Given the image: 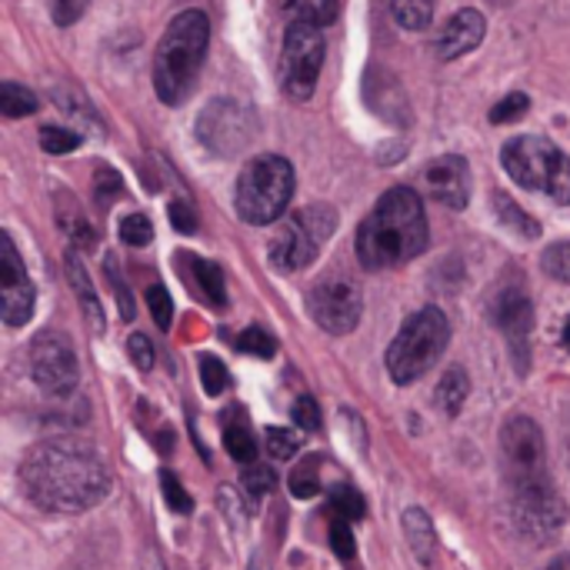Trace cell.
Listing matches in <instances>:
<instances>
[{
  "label": "cell",
  "instance_id": "38",
  "mask_svg": "<svg viewBox=\"0 0 570 570\" xmlns=\"http://www.w3.org/2000/svg\"><path fill=\"white\" fill-rule=\"evenodd\" d=\"M160 491H164V501H167V508H170L174 514H187V511L194 508V501H190V494L184 491V484L177 481V474L164 471V474H160Z\"/></svg>",
  "mask_w": 570,
  "mask_h": 570
},
{
  "label": "cell",
  "instance_id": "43",
  "mask_svg": "<svg viewBox=\"0 0 570 570\" xmlns=\"http://www.w3.org/2000/svg\"><path fill=\"white\" fill-rule=\"evenodd\" d=\"M120 194H124L120 177H117L110 167H100V170H97V200H100V204H114Z\"/></svg>",
  "mask_w": 570,
  "mask_h": 570
},
{
  "label": "cell",
  "instance_id": "45",
  "mask_svg": "<svg viewBox=\"0 0 570 570\" xmlns=\"http://www.w3.org/2000/svg\"><path fill=\"white\" fill-rule=\"evenodd\" d=\"M170 220H174V227H177L180 234H194V230H197V214H194V207L184 204V200H174V204H170Z\"/></svg>",
  "mask_w": 570,
  "mask_h": 570
},
{
  "label": "cell",
  "instance_id": "27",
  "mask_svg": "<svg viewBox=\"0 0 570 570\" xmlns=\"http://www.w3.org/2000/svg\"><path fill=\"white\" fill-rule=\"evenodd\" d=\"M33 110H37V97L27 87L10 83V80L0 83V114L3 117H27Z\"/></svg>",
  "mask_w": 570,
  "mask_h": 570
},
{
  "label": "cell",
  "instance_id": "8",
  "mask_svg": "<svg viewBox=\"0 0 570 570\" xmlns=\"http://www.w3.org/2000/svg\"><path fill=\"white\" fill-rule=\"evenodd\" d=\"M324 67V33L317 23L291 20L281 47V87L294 100H311Z\"/></svg>",
  "mask_w": 570,
  "mask_h": 570
},
{
  "label": "cell",
  "instance_id": "34",
  "mask_svg": "<svg viewBox=\"0 0 570 570\" xmlns=\"http://www.w3.org/2000/svg\"><path fill=\"white\" fill-rule=\"evenodd\" d=\"M200 384H204V391L210 394V397H217V394H224L227 391V384H230V374H227V367L217 361V357H200Z\"/></svg>",
  "mask_w": 570,
  "mask_h": 570
},
{
  "label": "cell",
  "instance_id": "2",
  "mask_svg": "<svg viewBox=\"0 0 570 570\" xmlns=\"http://www.w3.org/2000/svg\"><path fill=\"white\" fill-rule=\"evenodd\" d=\"M424 200L411 187H391L357 227V257L367 271L401 267L428 250Z\"/></svg>",
  "mask_w": 570,
  "mask_h": 570
},
{
  "label": "cell",
  "instance_id": "32",
  "mask_svg": "<svg viewBox=\"0 0 570 570\" xmlns=\"http://www.w3.org/2000/svg\"><path fill=\"white\" fill-rule=\"evenodd\" d=\"M40 147L47 154H70V150L80 147V134L67 130V127H43L40 130Z\"/></svg>",
  "mask_w": 570,
  "mask_h": 570
},
{
  "label": "cell",
  "instance_id": "30",
  "mask_svg": "<svg viewBox=\"0 0 570 570\" xmlns=\"http://www.w3.org/2000/svg\"><path fill=\"white\" fill-rule=\"evenodd\" d=\"M240 484H244V491L250 494V498H264V494H271L274 491V484H277V474L267 468V464H247L244 471H240Z\"/></svg>",
  "mask_w": 570,
  "mask_h": 570
},
{
  "label": "cell",
  "instance_id": "37",
  "mask_svg": "<svg viewBox=\"0 0 570 570\" xmlns=\"http://www.w3.org/2000/svg\"><path fill=\"white\" fill-rule=\"evenodd\" d=\"M528 110H531L528 94H508L501 104H494V110H491V124H514V120H521Z\"/></svg>",
  "mask_w": 570,
  "mask_h": 570
},
{
  "label": "cell",
  "instance_id": "19",
  "mask_svg": "<svg viewBox=\"0 0 570 570\" xmlns=\"http://www.w3.org/2000/svg\"><path fill=\"white\" fill-rule=\"evenodd\" d=\"M63 267H67V281H70V287H73V294H77V301L83 307V317H87L90 331L94 334H104V307H100V297H97V291H94V284L87 277V267L77 257V250L67 254Z\"/></svg>",
  "mask_w": 570,
  "mask_h": 570
},
{
  "label": "cell",
  "instance_id": "7",
  "mask_svg": "<svg viewBox=\"0 0 570 570\" xmlns=\"http://www.w3.org/2000/svg\"><path fill=\"white\" fill-rule=\"evenodd\" d=\"M334 227H337V210L334 207H327V204L301 207L271 237V247H267L271 264L277 271H284V274L304 271L307 264H314V257L321 254V247L331 240Z\"/></svg>",
  "mask_w": 570,
  "mask_h": 570
},
{
  "label": "cell",
  "instance_id": "10",
  "mask_svg": "<svg viewBox=\"0 0 570 570\" xmlns=\"http://www.w3.org/2000/svg\"><path fill=\"white\" fill-rule=\"evenodd\" d=\"M501 458H504V471L511 488H524V484H541L551 481L548 478V448H544V434L531 417H511L501 431Z\"/></svg>",
  "mask_w": 570,
  "mask_h": 570
},
{
  "label": "cell",
  "instance_id": "46",
  "mask_svg": "<svg viewBox=\"0 0 570 570\" xmlns=\"http://www.w3.org/2000/svg\"><path fill=\"white\" fill-rule=\"evenodd\" d=\"M544 570H570V554H564V558H558L554 564H548Z\"/></svg>",
  "mask_w": 570,
  "mask_h": 570
},
{
  "label": "cell",
  "instance_id": "29",
  "mask_svg": "<svg viewBox=\"0 0 570 570\" xmlns=\"http://www.w3.org/2000/svg\"><path fill=\"white\" fill-rule=\"evenodd\" d=\"M237 351L240 354H250V357H274L277 354V341L264 331V327H247L240 337H237Z\"/></svg>",
  "mask_w": 570,
  "mask_h": 570
},
{
  "label": "cell",
  "instance_id": "44",
  "mask_svg": "<svg viewBox=\"0 0 570 570\" xmlns=\"http://www.w3.org/2000/svg\"><path fill=\"white\" fill-rule=\"evenodd\" d=\"M127 354H130V361H134L140 371H150V367H154V347H150V341H147L144 334H130V337H127Z\"/></svg>",
  "mask_w": 570,
  "mask_h": 570
},
{
  "label": "cell",
  "instance_id": "41",
  "mask_svg": "<svg viewBox=\"0 0 570 570\" xmlns=\"http://www.w3.org/2000/svg\"><path fill=\"white\" fill-rule=\"evenodd\" d=\"M291 414H294V424L301 431H321V407H317L314 397H301Z\"/></svg>",
  "mask_w": 570,
  "mask_h": 570
},
{
  "label": "cell",
  "instance_id": "13",
  "mask_svg": "<svg viewBox=\"0 0 570 570\" xmlns=\"http://www.w3.org/2000/svg\"><path fill=\"white\" fill-rule=\"evenodd\" d=\"M197 137L207 150L230 157L240 147L250 144L254 137V117L247 107H240L237 100H214L204 107L200 120H197Z\"/></svg>",
  "mask_w": 570,
  "mask_h": 570
},
{
  "label": "cell",
  "instance_id": "26",
  "mask_svg": "<svg viewBox=\"0 0 570 570\" xmlns=\"http://www.w3.org/2000/svg\"><path fill=\"white\" fill-rule=\"evenodd\" d=\"M294 20H307V23H317V27H327L337 20V10H341V0H287Z\"/></svg>",
  "mask_w": 570,
  "mask_h": 570
},
{
  "label": "cell",
  "instance_id": "40",
  "mask_svg": "<svg viewBox=\"0 0 570 570\" xmlns=\"http://www.w3.org/2000/svg\"><path fill=\"white\" fill-rule=\"evenodd\" d=\"M331 544L337 551L341 561H351L354 558V534H351V521H341V518H331Z\"/></svg>",
  "mask_w": 570,
  "mask_h": 570
},
{
  "label": "cell",
  "instance_id": "47",
  "mask_svg": "<svg viewBox=\"0 0 570 570\" xmlns=\"http://www.w3.org/2000/svg\"><path fill=\"white\" fill-rule=\"evenodd\" d=\"M564 347L570 351V321H568V327H564Z\"/></svg>",
  "mask_w": 570,
  "mask_h": 570
},
{
  "label": "cell",
  "instance_id": "6",
  "mask_svg": "<svg viewBox=\"0 0 570 570\" xmlns=\"http://www.w3.org/2000/svg\"><path fill=\"white\" fill-rule=\"evenodd\" d=\"M451 341V324L441 307H421L404 321L387 347V371L394 384H414L424 377Z\"/></svg>",
  "mask_w": 570,
  "mask_h": 570
},
{
  "label": "cell",
  "instance_id": "5",
  "mask_svg": "<svg viewBox=\"0 0 570 570\" xmlns=\"http://www.w3.org/2000/svg\"><path fill=\"white\" fill-rule=\"evenodd\" d=\"M501 164L508 177L524 190H538L554 204H570V157L548 137H511L501 150Z\"/></svg>",
  "mask_w": 570,
  "mask_h": 570
},
{
  "label": "cell",
  "instance_id": "25",
  "mask_svg": "<svg viewBox=\"0 0 570 570\" xmlns=\"http://www.w3.org/2000/svg\"><path fill=\"white\" fill-rule=\"evenodd\" d=\"M321 458H304L301 464H294V471H291V494L294 498H314L317 491H321Z\"/></svg>",
  "mask_w": 570,
  "mask_h": 570
},
{
  "label": "cell",
  "instance_id": "17",
  "mask_svg": "<svg viewBox=\"0 0 570 570\" xmlns=\"http://www.w3.org/2000/svg\"><path fill=\"white\" fill-rule=\"evenodd\" d=\"M484 33H488L484 13L468 7V10L454 13V17L441 27L438 40H434V50H438L441 60H458V57L471 53L474 47H481Z\"/></svg>",
  "mask_w": 570,
  "mask_h": 570
},
{
  "label": "cell",
  "instance_id": "1",
  "mask_svg": "<svg viewBox=\"0 0 570 570\" xmlns=\"http://www.w3.org/2000/svg\"><path fill=\"white\" fill-rule=\"evenodd\" d=\"M20 484L47 514H80L110 494V474L100 454L73 438H47L33 444L20 464Z\"/></svg>",
  "mask_w": 570,
  "mask_h": 570
},
{
  "label": "cell",
  "instance_id": "18",
  "mask_svg": "<svg viewBox=\"0 0 570 570\" xmlns=\"http://www.w3.org/2000/svg\"><path fill=\"white\" fill-rule=\"evenodd\" d=\"M220 424H224V448H227V454L237 464H254L257 461V438L250 431V421H247L244 407H227Z\"/></svg>",
  "mask_w": 570,
  "mask_h": 570
},
{
  "label": "cell",
  "instance_id": "3",
  "mask_svg": "<svg viewBox=\"0 0 570 570\" xmlns=\"http://www.w3.org/2000/svg\"><path fill=\"white\" fill-rule=\"evenodd\" d=\"M210 43V20L204 10H184L177 13L154 53V90L167 107H180L204 67Z\"/></svg>",
  "mask_w": 570,
  "mask_h": 570
},
{
  "label": "cell",
  "instance_id": "35",
  "mask_svg": "<svg viewBox=\"0 0 570 570\" xmlns=\"http://www.w3.org/2000/svg\"><path fill=\"white\" fill-rule=\"evenodd\" d=\"M541 267H544L548 277H554V281H561V284H570V240L568 244L548 247L544 257H541Z\"/></svg>",
  "mask_w": 570,
  "mask_h": 570
},
{
  "label": "cell",
  "instance_id": "21",
  "mask_svg": "<svg viewBox=\"0 0 570 570\" xmlns=\"http://www.w3.org/2000/svg\"><path fill=\"white\" fill-rule=\"evenodd\" d=\"M190 264V277L194 284L200 287V294L214 304V307H227V287H224V274L217 264L210 261H200V257H187Z\"/></svg>",
  "mask_w": 570,
  "mask_h": 570
},
{
  "label": "cell",
  "instance_id": "20",
  "mask_svg": "<svg viewBox=\"0 0 570 570\" xmlns=\"http://www.w3.org/2000/svg\"><path fill=\"white\" fill-rule=\"evenodd\" d=\"M401 524H404V538H407V544H411L414 558H417L424 568H428V564H434L438 538H434V524H431V518H428L421 508H411V511L401 518Z\"/></svg>",
  "mask_w": 570,
  "mask_h": 570
},
{
  "label": "cell",
  "instance_id": "14",
  "mask_svg": "<svg viewBox=\"0 0 570 570\" xmlns=\"http://www.w3.org/2000/svg\"><path fill=\"white\" fill-rule=\"evenodd\" d=\"M33 314V284L13 247L10 234H0V317L7 327H23Z\"/></svg>",
  "mask_w": 570,
  "mask_h": 570
},
{
  "label": "cell",
  "instance_id": "12",
  "mask_svg": "<svg viewBox=\"0 0 570 570\" xmlns=\"http://www.w3.org/2000/svg\"><path fill=\"white\" fill-rule=\"evenodd\" d=\"M511 511H514V524L528 538H538V541H551L564 528V518H568L551 481L511 488Z\"/></svg>",
  "mask_w": 570,
  "mask_h": 570
},
{
  "label": "cell",
  "instance_id": "15",
  "mask_svg": "<svg viewBox=\"0 0 570 570\" xmlns=\"http://www.w3.org/2000/svg\"><path fill=\"white\" fill-rule=\"evenodd\" d=\"M498 327L504 331V337L511 341L514 354H518V364L524 371V357H528V337H531V327H534V304L528 297V291L521 284H511V287H501V294L494 297V307H491Z\"/></svg>",
  "mask_w": 570,
  "mask_h": 570
},
{
  "label": "cell",
  "instance_id": "4",
  "mask_svg": "<svg viewBox=\"0 0 570 570\" xmlns=\"http://www.w3.org/2000/svg\"><path fill=\"white\" fill-rule=\"evenodd\" d=\"M294 167L287 157L281 154H264L244 164L240 177H237V190H234V207L240 214L244 224L254 227H267L274 220L284 217V210L291 207L294 197Z\"/></svg>",
  "mask_w": 570,
  "mask_h": 570
},
{
  "label": "cell",
  "instance_id": "28",
  "mask_svg": "<svg viewBox=\"0 0 570 570\" xmlns=\"http://www.w3.org/2000/svg\"><path fill=\"white\" fill-rule=\"evenodd\" d=\"M331 518L361 521L364 518V498L354 488H334V494H331Z\"/></svg>",
  "mask_w": 570,
  "mask_h": 570
},
{
  "label": "cell",
  "instance_id": "36",
  "mask_svg": "<svg viewBox=\"0 0 570 570\" xmlns=\"http://www.w3.org/2000/svg\"><path fill=\"white\" fill-rule=\"evenodd\" d=\"M297 448H301V438L294 431H287V428H271L267 431V454L274 461H291L297 454Z\"/></svg>",
  "mask_w": 570,
  "mask_h": 570
},
{
  "label": "cell",
  "instance_id": "11",
  "mask_svg": "<svg viewBox=\"0 0 570 570\" xmlns=\"http://www.w3.org/2000/svg\"><path fill=\"white\" fill-rule=\"evenodd\" d=\"M307 311L314 317V324L327 334H351L361 321L364 311V297L361 287L344 277V274H331L324 281H317L307 294Z\"/></svg>",
  "mask_w": 570,
  "mask_h": 570
},
{
  "label": "cell",
  "instance_id": "33",
  "mask_svg": "<svg viewBox=\"0 0 570 570\" xmlns=\"http://www.w3.org/2000/svg\"><path fill=\"white\" fill-rule=\"evenodd\" d=\"M120 237H124V244H130V247H147V244L154 240V224H150L144 214H127V217L120 220Z\"/></svg>",
  "mask_w": 570,
  "mask_h": 570
},
{
  "label": "cell",
  "instance_id": "24",
  "mask_svg": "<svg viewBox=\"0 0 570 570\" xmlns=\"http://www.w3.org/2000/svg\"><path fill=\"white\" fill-rule=\"evenodd\" d=\"M494 210L501 217V224H508L511 230H518L521 237H538L541 234V224L534 217H528L508 194H494Z\"/></svg>",
  "mask_w": 570,
  "mask_h": 570
},
{
  "label": "cell",
  "instance_id": "42",
  "mask_svg": "<svg viewBox=\"0 0 570 570\" xmlns=\"http://www.w3.org/2000/svg\"><path fill=\"white\" fill-rule=\"evenodd\" d=\"M87 7H90V0H53V3H50V13H53V23L70 27L73 20L83 17Z\"/></svg>",
  "mask_w": 570,
  "mask_h": 570
},
{
  "label": "cell",
  "instance_id": "16",
  "mask_svg": "<svg viewBox=\"0 0 570 570\" xmlns=\"http://www.w3.org/2000/svg\"><path fill=\"white\" fill-rule=\"evenodd\" d=\"M424 187H428V197L451 207V210H464L468 200H471V170H468V160L458 157V154H444L438 160H431L424 167Z\"/></svg>",
  "mask_w": 570,
  "mask_h": 570
},
{
  "label": "cell",
  "instance_id": "22",
  "mask_svg": "<svg viewBox=\"0 0 570 570\" xmlns=\"http://www.w3.org/2000/svg\"><path fill=\"white\" fill-rule=\"evenodd\" d=\"M468 394H471L468 374H464L461 367H451V371L444 374L441 387H438V404H441V411H444L448 417H458L461 407H464V401H468Z\"/></svg>",
  "mask_w": 570,
  "mask_h": 570
},
{
  "label": "cell",
  "instance_id": "31",
  "mask_svg": "<svg viewBox=\"0 0 570 570\" xmlns=\"http://www.w3.org/2000/svg\"><path fill=\"white\" fill-rule=\"evenodd\" d=\"M104 274H107V281H110V287H114V294H117L120 317H124V321H134V297H130V291H127V284H124V274H120V267H117V257H114V254H107V261H104Z\"/></svg>",
  "mask_w": 570,
  "mask_h": 570
},
{
  "label": "cell",
  "instance_id": "39",
  "mask_svg": "<svg viewBox=\"0 0 570 570\" xmlns=\"http://www.w3.org/2000/svg\"><path fill=\"white\" fill-rule=\"evenodd\" d=\"M147 304H150V314H154L157 327H160V331H170V321H174L170 294H167L160 284H150V287H147Z\"/></svg>",
  "mask_w": 570,
  "mask_h": 570
},
{
  "label": "cell",
  "instance_id": "9",
  "mask_svg": "<svg viewBox=\"0 0 570 570\" xmlns=\"http://www.w3.org/2000/svg\"><path fill=\"white\" fill-rule=\"evenodd\" d=\"M30 374L33 384L50 394L53 401H63L77 391L80 384V367H77V351L63 331H40L30 344Z\"/></svg>",
  "mask_w": 570,
  "mask_h": 570
},
{
  "label": "cell",
  "instance_id": "23",
  "mask_svg": "<svg viewBox=\"0 0 570 570\" xmlns=\"http://www.w3.org/2000/svg\"><path fill=\"white\" fill-rule=\"evenodd\" d=\"M391 13L404 30H424L434 20V0H391Z\"/></svg>",
  "mask_w": 570,
  "mask_h": 570
}]
</instances>
